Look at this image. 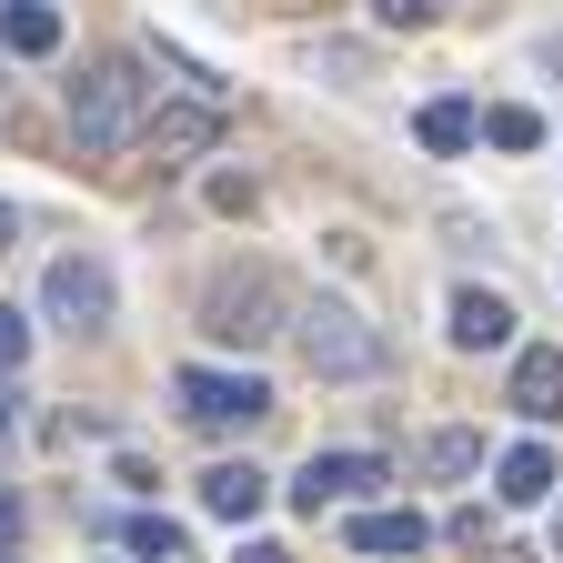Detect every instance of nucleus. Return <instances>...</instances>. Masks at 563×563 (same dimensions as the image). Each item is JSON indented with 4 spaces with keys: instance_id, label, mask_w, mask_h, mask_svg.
Instances as JSON below:
<instances>
[{
    "instance_id": "8",
    "label": "nucleus",
    "mask_w": 563,
    "mask_h": 563,
    "mask_svg": "<svg viewBox=\"0 0 563 563\" xmlns=\"http://www.w3.org/2000/svg\"><path fill=\"white\" fill-rule=\"evenodd\" d=\"M504 402L523 412V422H563V352L553 342H533L523 363H514V383H504Z\"/></svg>"
},
{
    "instance_id": "6",
    "label": "nucleus",
    "mask_w": 563,
    "mask_h": 563,
    "mask_svg": "<svg viewBox=\"0 0 563 563\" xmlns=\"http://www.w3.org/2000/svg\"><path fill=\"white\" fill-rule=\"evenodd\" d=\"M41 302H51V322H60V332H101V322H111V272L70 252V262H51Z\"/></svg>"
},
{
    "instance_id": "13",
    "label": "nucleus",
    "mask_w": 563,
    "mask_h": 563,
    "mask_svg": "<svg viewBox=\"0 0 563 563\" xmlns=\"http://www.w3.org/2000/svg\"><path fill=\"white\" fill-rule=\"evenodd\" d=\"M493 493H504V504H543V493H553V453L543 443H514L504 473H493Z\"/></svg>"
},
{
    "instance_id": "9",
    "label": "nucleus",
    "mask_w": 563,
    "mask_h": 563,
    "mask_svg": "<svg viewBox=\"0 0 563 563\" xmlns=\"http://www.w3.org/2000/svg\"><path fill=\"white\" fill-rule=\"evenodd\" d=\"M262 504H272V473H252V463H211L201 473V514L211 523H252Z\"/></svg>"
},
{
    "instance_id": "11",
    "label": "nucleus",
    "mask_w": 563,
    "mask_h": 563,
    "mask_svg": "<svg viewBox=\"0 0 563 563\" xmlns=\"http://www.w3.org/2000/svg\"><path fill=\"white\" fill-rule=\"evenodd\" d=\"M0 41H11L21 60H51L60 51V11L51 0H11V11H0Z\"/></svg>"
},
{
    "instance_id": "2",
    "label": "nucleus",
    "mask_w": 563,
    "mask_h": 563,
    "mask_svg": "<svg viewBox=\"0 0 563 563\" xmlns=\"http://www.w3.org/2000/svg\"><path fill=\"white\" fill-rule=\"evenodd\" d=\"M141 101H152L141 60H91L81 81H70V141H81L91 162L121 152V141H141Z\"/></svg>"
},
{
    "instance_id": "19",
    "label": "nucleus",
    "mask_w": 563,
    "mask_h": 563,
    "mask_svg": "<svg viewBox=\"0 0 563 563\" xmlns=\"http://www.w3.org/2000/svg\"><path fill=\"white\" fill-rule=\"evenodd\" d=\"M21 352H31V322H21L11 302H0V373H21Z\"/></svg>"
},
{
    "instance_id": "17",
    "label": "nucleus",
    "mask_w": 563,
    "mask_h": 563,
    "mask_svg": "<svg viewBox=\"0 0 563 563\" xmlns=\"http://www.w3.org/2000/svg\"><path fill=\"white\" fill-rule=\"evenodd\" d=\"M483 141H504V152H533V141H543V121H533L523 101H504V111H483Z\"/></svg>"
},
{
    "instance_id": "25",
    "label": "nucleus",
    "mask_w": 563,
    "mask_h": 563,
    "mask_svg": "<svg viewBox=\"0 0 563 563\" xmlns=\"http://www.w3.org/2000/svg\"><path fill=\"white\" fill-rule=\"evenodd\" d=\"M0 563H11V553H0Z\"/></svg>"
},
{
    "instance_id": "4",
    "label": "nucleus",
    "mask_w": 563,
    "mask_h": 563,
    "mask_svg": "<svg viewBox=\"0 0 563 563\" xmlns=\"http://www.w3.org/2000/svg\"><path fill=\"white\" fill-rule=\"evenodd\" d=\"M172 393H181V412L201 422V433H252V422L272 412V383L262 373H211V363H191V373H172Z\"/></svg>"
},
{
    "instance_id": "18",
    "label": "nucleus",
    "mask_w": 563,
    "mask_h": 563,
    "mask_svg": "<svg viewBox=\"0 0 563 563\" xmlns=\"http://www.w3.org/2000/svg\"><path fill=\"white\" fill-rule=\"evenodd\" d=\"M373 11H383V21H393V31H433V21H443V11H453V0H373Z\"/></svg>"
},
{
    "instance_id": "1",
    "label": "nucleus",
    "mask_w": 563,
    "mask_h": 563,
    "mask_svg": "<svg viewBox=\"0 0 563 563\" xmlns=\"http://www.w3.org/2000/svg\"><path fill=\"white\" fill-rule=\"evenodd\" d=\"M292 342H302V373L312 383H373L393 363L383 332L352 312V302H292Z\"/></svg>"
},
{
    "instance_id": "16",
    "label": "nucleus",
    "mask_w": 563,
    "mask_h": 563,
    "mask_svg": "<svg viewBox=\"0 0 563 563\" xmlns=\"http://www.w3.org/2000/svg\"><path fill=\"white\" fill-rule=\"evenodd\" d=\"M483 463V433H433V443H422V473H443V483H463Z\"/></svg>"
},
{
    "instance_id": "23",
    "label": "nucleus",
    "mask_w": 563,
    "mask_h": 563,
    "mask_svg": "<svg viewBox=\"0 0 563 563\" xmlns=\"http://www.w3.org/2000/svg\"><path fill=\"white\" fill-rule=\"evenodd\" d=\"M0 252H11V211H0Z\"/></svg>"
},
{
    "instance_id": "21",
    "label": "nucleus",
    "mask_w": 563,
    "mask_h": 563,
    "mask_svg": "<svg viewBox=\"0 0 563 563\" xmlns=\"http://www.w3.org/2000/svg\"><path fill=\"white\" fill-rule=\"evenodd\" d=\"M242 563H292V553H282V543H242Z\"/></svg>"
},
{
    "instance_id": "15",
    "label": "nucleus",
    "mask_w": 563,
    "mask_h": 563,
    "mask_svg": "<svg viewBox=\"0 0 563 563\" xmlns=\"http://www.w3.org/2000/svg\"><path fill=\"white\" fill-rule=\"evenodd\" d=\"M131 553H141V563H191V533H181L172 514H141V523H131Z\"/></svg>"
},
{
    "instance_id": "7",
    "label": "nucleus",
    "mask_w": 563,
    "mask_h": 563,
    "mask_svg": "<svg viewBox=\"0 0 563 563\" xmlns=\"http://www.w3.org/2000/svg\"><path fill=\"white\" fill-rule=\"evenodd\" d=\"M373 483H393L383 453H312L302 483H292V504H302V514H322V504H363Z\"/></svg>"
},
{
    "instance_id": "5",
    "label": "nucleus",
    "mask_w": 563,
    "mask_h": 563,
    "mask_svg": "<svg viewBox=\"0 0 563 563\" xmlns=\"http://www.w3.org/2000/svg\"><path fill=\"white\" fill-rule=\"evenodd\" d=\"M211 141H222V91H191V101H152V111H141V152H152L162 172L172 162H201Z\"/></svg>"
},
{
    "instance_id": "10",
    "label": "nucleus",
    "mask_w": 563,
    "mask_h": 563,
    "mask_svg": "<svg viewBox=\"0 0 563 563\" xmlns=\"http://www.w3.org/2000/svg\"><path fill=\"white\" fill-rule=\"evenodd\" d=\"M453 342H463V352H504V342H514V302L483 292V282H473V292H453Z\"/></svg>"
},
{
    "instance_id": "22",
    "label": "nucleus",
    "mask_w": 563,
    "mask_h": 563,
    "mask_svg": "<svg viewBox=\"0 0 563 563\" xmlns=\"http://www.w3.org/2000/svg\"><path fill=\"white\" fill-rule=\"evenodd\" d=\"M0 443H11V373H0Z\"/></svg>"
},
{
    "instance_id": "20",
    "label": "nucleus",
    "mask_w": 563,
    "mask_h": 563,
    "mask_svg": "<svg viewBox=\"0 0 563 563\" xmlns=\"http://www.w3.org/2000/svg\"><path fill=\"white\" fill-rule=\"evenodd\" d=\"M21 543V504H11V493H0V553H11Z\"/></svg>"
},
{
    "instance_id": "3",
    "label": "nucleus",
    "mask_w": 563,
    "mask_h": 563,
    "mask_svg": "<svg viewBox=\"0 0 563 563\" xmlns=\"http://www.w3.org/2000/svg\"><path fill=\"white\" fill-rule=\"evenodd\" d=\"M282 322H292V292H282V272H262V262L222 272V282L201 292V332H211V342H272Z\"/></svg>"
},
{
    "instance_id": "24",
    "label": "nucleus",
    "mask_w": 563,
    "mask_h": 563,
    "mask_svg": "<svg viewBox=\"0 0 563 563\" xmlns=\"http://www.w3.org/2000/svg\"><path fill=\"white\" fill-rule=\"evenodd\" d=\"M553 563H563V523H553Z\"/></svg>"
},
{
    "instance_id": "12",
    "label": "nucleus",
    "mask_w": 563,
    "mask_h": 563,
    "mask_svg": "<svg viewBox=\"0 0 563 563\" xmlns=\"http://www.w3.org/2000/svg\"><path fill=\"white\" fill-rule=\"evenodd\" d=\"M433 523L422 514H352V553H422Z\"/></svg>"
},
{
    "instance_id": "14",
    "label": "nucleus",
    "mask_w": 563,
    "mask_h": 563,
    "mask_svg": "<svg viewBox=\"0 0 563 563\" xmlns=\"http://www.w3.org/2000/svg\"><path fill=\"white\" fill-rule=\"evenodd\" d=\"M412 131H422V152H463L483 121H473V101H422V121H412Z\"/></svg>"
}]
</instances>
